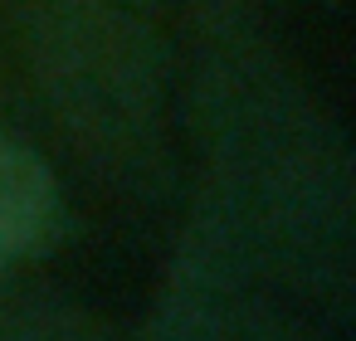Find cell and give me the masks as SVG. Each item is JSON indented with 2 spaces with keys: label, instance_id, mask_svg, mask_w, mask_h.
I'll list each match as a JSON object with an SVG mask.
<instances>
[{
  "label": "cell",
  "instance_id": "obj_1",
  "mask_svg": "<svg viewBox=\"0 0 356 341\" xmlns=\"http://www.w3.org/2000/svg\"><path fill=\"white\" fill-rule=\"evenodd\" d=\"M35 74L79 147L118 181L161 176V64L137 15L113 0H35Z\"/></svg>",
  "mask_w": 356,
  "mask_h": 341
},
{
  "label": "cell",
  "instance_id": "obj_2",
  "mask_svg": "<svg viewBox=\"0 0 356 341\" xmlns=\"http://www.w3.org/2000/svg\"><path fill=\"white\" fill-rule=\"evenodd\" d=\"M64 224V190L49 161L0 132V268L44 253Z\"/></svg>",
  "mask_w": 356,
  "mask_h": 341
},
{
  "label": "cell",
  "instance_id": "obj_3",
  "mask_svg": "<svg viewBox=\"0 0 356 341\" xmlns=\"http://www.w3.org/2000/svg\"><path fill=\"white\" fill-rule=\"evenodd\" d=\"M25 341H103V336L93 326H83V322H49V317H40V322L25 326Z\"/></svg>",
  "mask_w": 356,
  "mask_h": 341
}]
</instances>
